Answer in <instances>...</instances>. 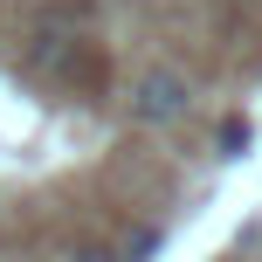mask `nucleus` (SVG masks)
<instances>
[{
	"label": "nucleus",
	"mask_w": 262,
	"mask_h": 262,
	"mask_svg": "<svg viewBox=\"0 0 262 262\" xmlns=\"http://www.w3.org/2000/svg\"><path fill=\"white\" fill-rule=\"evenodd\" d=\"M152 249H159V235H152V228H138V235H131V249H124V262H145Z\"/></svg>",
	"instance_id": "2"
},
{
	"label": "nucleus",
	"mask_w": 262,
	"mask_h": 262,
	"mask_svg": "<svg viewBox=\"0 0 262 262\" xmlns=\"http://www.w3.org/2000/svg\"><path fill=\"white\" fill-rule=\"evenodd\" d=\"M124 104H131V118H138L145 131H172L186 111H193V83H186L172 62H145L138 76H131Z\"/></svg>",
	"instance_id": "1"
},
{
	"label": "nucleus",
	"mask_w": 262,
	"mask_h": 262,
	"mask_svg": "<svg viewBox=\"0 0 262 262\" xmlns=\"http://www.w3.org/2000/svg\"><path fill=\"white\" fill-rule=\"evenodd\" d=\"M221 145H228V152H242V145H249V124L228 118V124H221Z\"/></svg>",
	"instance_id": "4"
},
{
	"label": "nucleus",
	"mask_w": 262,
	"mask_h": 262,
	"mask_svg": "<svg viewBox=\"0 0 262 262\" xmlns=\"http://www.w3.org/2000/svg\"><path fill=\"white\" fill-rule=\"evenodd\" d=\"M69 262H124V255H118V249H104V242H83Z\"/></svg>",
	"instance_id": "3"
}]
</instances>
